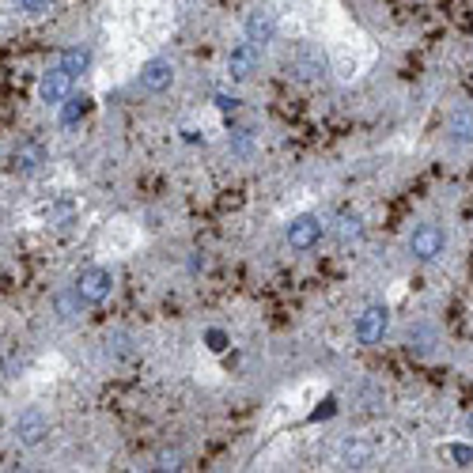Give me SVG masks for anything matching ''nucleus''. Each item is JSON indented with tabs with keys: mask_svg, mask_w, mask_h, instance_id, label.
<instances>
[{
	"mask_svg": "<svg viewBox=\"0 0 473 473\" xmlns=\"http://www.w3.org/2000/svg\"><path fill=\"white\" fill-rule=\"evenodd\" d=\"M375 459V447L371 443H363V440H349L341 447V462L344 466H353V469H363V466H371Z\"/></svg>",
	"mask_w": 473,
	"mask_h": 473,
	"instance_id": "nucleus-15",
	"label": "nucleus"
},
{
	"mask_svg": "<svg viewBox=\"0 0 473 473\" xmlns=\"http://www.w3.org/2000/svg\"><path fill=\"white\" fill-rule=\"evenodd\" d=\"M205 341H209V349H212V353H220V349H224V344H228V337H224V330H209V334H205Z\"/></svg>",
	"mask_w": 473,
	"mask_h": 473,
	"instance_id": "nucleus-22",
	"label": "nucleus"
},
{
	"mask_svg": "<svg viewBox=\"0 0 473 473\" xmlns=\"http://www.w3.org/2000/svg\"><path fill=\"white\" fill-rule=\"evenodd\" d=\"M387 330H390V311L383 303H371V307H363L360 311V318H356V326H353V334H356V341L360 344H379L387 337Z\"/></svg>",
	"mask_w": 473,
	"mask_h": 473,
	"instance_id": "nucleus-4",
	"label": "nucleus"
},
{
	"mask_svg": "<svg viewBox=\"0 0 473 473\" xmlns=\"http://www.w3.org/2000/svg\"><path fill=\"white\" fill-rule=\"evenodd\" d=\"M156 469H182V451L178 447H163L156 454Z\"/></svg>",
	"mask_w": 473,
	"mask_h": 473,
	"instance_id": "nucleus-18",
	"label": "nucleus"
},
{
	"mask_svg": "<svg viewBox=\"0 0 473 473\" xmlns=\"http://www.w3.org/2000/svg\"><path fill=\"white\" fill-rule=\"evenodd\" d=\"M443 254H447V231H443L440 224L413 228V235H409V258H413V262L432 265V262H440Z\"/></svg>",
	"mask_w": 473,
	"mask_h": 473,
	"instance_id": "nucleus-1",
	"label": "nucleus"
},
{
	"mask_svg": "<svg viewBox=\"0 0 473 473\" xmlns=\"http://www.w3.org/2000/svg\"><path fill=\"white\" fill-rule=\"evenodd\" d=\"M254 68H258V46H254V42L231 46V53H228V76L231 80H250Z\"/></svg>",
	"mask_w": 473,
	"mask_h": 473,
	"instance_id": "nucleus-9",
	"label": "nucleus"
},
{
	"mask_svg": "<svg viewBox=\"0 0 473 473\" xmlns=\"http://www.w3.org/2000/svg\"><path fill=\"white\" fill-rule=\"evenodd\" d=\"M447 140L459 144V148L473 144V106H454L447 114Z\"/></svg>",
	"mask_w": 473,
	"mask_h": 473,
	"instance_id": "nucleus-12",
	"label": "nucleus"
},
{
	"mask_svg": "<svg viewBox=\"0 0 473 473\" xmlns=\"http://www.w3.org/2000/svg\"><path fill=\"white\" fill-rule=\"evenodd\" d=\"M61 68L68 72V76H84V72L91 68V49L87 46H68L61 53Z\"/></svg>",
	"mask_w": 473,
	"mask_h": 473,
	"instance_id": "nucleus-16",
	"label": "nucleus"
},
{
	"mask_svg": "<svg viewBox=\"0 0 473 473\" xmlns=\"http://www.w3.org/2000/svg\"><path fill=\"white\" fill-rule=\"evenodd\" d=\"M72 80H76V76H68L61 65L49 68V72H42V80H39V99H42L46 106H61V103L72 95Z\"/></svg>",
	"mask_w": 473,
	"mask_h": 473,
	"instance_id": "nucleus-7",
	"label": "nucleus"
},
{
	"mask_svg": "<svg viewBox=\"0 0 473 473\" xmlns=\"http://www.w3.org/2000/svg\"><path fill=\"white\" fill-rule=\"evenodd\" d=\"M447 454H451V459L459 462V466H473V447H469V443H454Z\"/></svg>",
	"mask_w": 473,
	"mask_h": 473,
	"instance_id": "nucleus-19",
	"label": "nucleus"
},
{
	"mask_svg": "<svg viewBox=\"0 0 473 473\" xmlns=\"http://www.w3.org/2000/svg\"><path fill=\"white\" fill-rule=\"evenodd\" d=\"M334 235H337L341 246H353V243L363 239V220H360L356 212H341L337 220H334Z\"/></svg>",
	"mask_w": 473,
	"mask_h": 473,
	"instance_id": "nucleus-13",
	"label": "nucleus"
},
{
	"mask_svg": "<svg viewBox=\"0 0 473 473\" xmlns=\"http://www.w3.org/2000/svg\"><path fill=\"white\" fill-rule=\"evenodd\" d=\"M46 163V148L39 140H23V144H15L12 148V171L15 174H34Z\"/></svg>",
	"mask_w": 473,
	"mask_h": 473,
	"instance_id": "nucleus-11",
	"label": "nucleus"
},
{
	"mask_svg": "<svg viewBox=\"0 0 473 473\" xmlns=\"http://www.w3.org/2000/svg\"><path fill=\"white\" fill-rule=\"evenodd\" d=\"M322 231H326V224L318 220V216L315 212H303V216H296V220L284 228V239H288V246H292V250H311V246L322 243Z\"/></svg>",
	"mask_w": 473,
	"mask_h": 473,
	"instance_id": "nucleus-5",
	"label": "nucleus"
},
{
	"mask_svg": "<svg viewBox=\"0 0 473 473\" xmlns=\"http://www.w3.org/2000/svg\"><path fill=\"white\" fill-rule=\"evenodd\" d=\"M326 68H330V65H326V53L318 46H311V42H303V46H296L292 53H288V76H296L303 84L322 80Z\"/></svg>",
	"mask_w": 473,
	"mask_h": 473,
	"instance_id": "nucleus-3",
	"label": "nucleus"
},
{
	"mask_svg": "<svg viewBox=\"0 0 473 473\" xmlns=\"http://www.w3.org/2000/svg\"><path fill=\"white\" fill-rule=\"evenodd\" d=\"M231 148L239 156H246L250 152V129H231Z\"/></svg>",
	"mask_w": 473,
	"mask_h": 473,
	"instance_id": "nucleus-20",
	"label": "nucleus"
},
{
	"mask_svg": "<svg viewBox=\"0 0 473 473\" xmlns=\"http://www.w3.org/2000/svg\"><path fill=\"white\" fill-rule=\"evenodd\" d=\"M84 299H80V292H76V288H65V292H58V296H53V311H58L65 322H76L80 315H84Z\"/></svg>",
	"mask_w": 473,
	"mask_h": 473,
	"instance_id": "nucleus-14",
	"label": "nucleus"
},
{
	"mask_svg": "<svg viewBox=\"0 0 473 473\" xmlns=\"http://www.w3.org/2000/svg\"><path fill=\"white\" fill-rule=\"evenodd\" d=\"M46 435H49V421L39 409H27L20 421H15V440H20L23 447H39Z\"/></svg>",
	"mask_w": 473,
	"mask_h": 473,
	"instance_id": "nucleus-10",
	"label": "nucleus"
},
{
	"mask_svg": "<svg viewBox=\"0 0 473 473\" xmlns=\"http://www.w3.org/2000/svg\"><path fill=\"white\" fill-rule=\"evenodd\" d=\"M72 288H76L80 299H84L87 307H99V303L111 299V292H114V272L106 269V265H87Z\"/></svg>",
	"mask_w": 473,
	"mask_h": 473,
	"instance_id": "nucleus-2",
	"label": "nucleus"
},
{
	"mask_svg": "<svg viewBox=\"0 0 473 473\" xmlns=\"http://www.w3.org/2000/svg\"><path fill=\"white\" fill-rule=\"evenodd\" d=\"M84 114H87V95H68L61 103V125L65 129H76V125L84 121Z\"/></svg>",
	"mask_w": 473,
	"mask_h": 473,
	"instance_id": "nucleus-17",
	"label": "nucleus"
},
{
	"mask_svg": "<svg viewBox=\"0 0 473 473\" xmlns=\"http://www.w3.org/2000/svg\"><path fill=\"white\" fill-rule=\"evenodd\" d=\"M174 84V65L167 58H152L140 65V76H137V87L148 91V95H163Z\"/></svg>",
	"mask_w": 473,
	"mask_h": 473,
	"instance_id": "nucleus-6",
	"label": "nucleus"
},
{
	"mask_svg": "<svg viewBox=\"0 0 473 473\" xmlns=\"http://www.w3.org/2000/svg\"><path fill=\"white\" fill-rule=\"evenodd\" d=\"M15 4H20L23 12H31V15H42V12H49L53 0H15Z\"/></svg>",
	"mask_w": 473,
	"mask_h": 473,
	"instance_id": "nucleus-21",
	"label": "nucleus"
},
{
	"mask_svg": "<svg viewBox=\"0 0 473 473\" xmlns=\"http://www.w3.org/2000/svg\"><path fill=\"white\" fill-rule=\"evenodd\" d=\"M190 269H193V272H197V269H205V258H201V250H197L193 258H190Z\"/></svg>",
	"mask_w": 473,
	"mask_h": 473,
	"instance_id": "nucleus-24",
	"label": "nucleus"
},
{
	"mask_svg": "<svg viewBox=\"0 0 473 473\" xmlns=\"http://www.w3.org/2000/svg\"><path fill=\"white\" fill-rule=\"evenodd\" d=\"M469 432H473V413H469Z\"/></svg>",
	"mask_w": 473,
	"mask_h": 473,
	"instance_id": "nucleus-25",
	"label": "nucleus"
},
{
	"mask_svg": "<svg viewBox=\"0 0 473 473\" xmlns=\"http://www.w3.org/2000/svg\"><path fill=\"white\" fill-rule=\"evenodd\" d=\"M243 34H246V42H254L258 49L269 46L272 39H277V20H272V12H265V8L250 12L246 23H243Z\"/></svg>",
	"mask_w": 473,
	"mask_h": 473,
	"instance_id": "nucleus-8",
	"label": "nucleus"
},
{
	"mask_svg": "<svg viewBox=\"0 0 473 473\" xmlns=\"http://www.w3.org/2000/svg\"><path fill=\"white\" fill-rule=\"evenodd\" d=\"M216 106H220V111H235V106H239V99H228V95H216Z\"/></svg>",
	"mask_w": 473,
	"mask_h": 473,
	"instance_id": "nucleus-23",
	"label": "nucleus"
}]
</instances>
